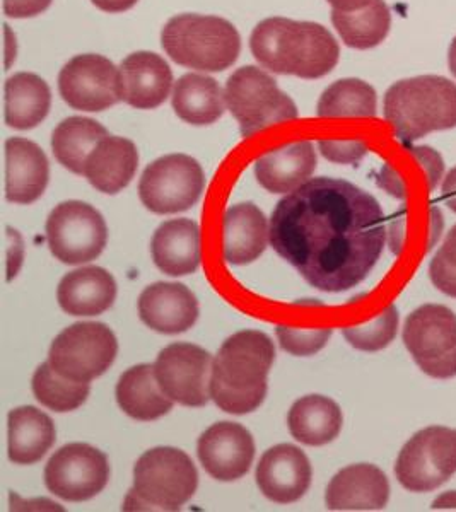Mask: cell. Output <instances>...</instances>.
I'll return each instance as SVG.
<instances>
[{
  "mask_svg": "<svg viewBox=\"0 0 456 512\" xmlns=\"http://www.w3.org/2000/svg\"><path fill=\"white\" fill-rule=\"evenodd\" d=\"M385 214L349 181L313 178L287 193L270 217V245L311 287L345 292L375 268L386 245Z\"/></svg>",
  "mask_w": 456,
  "mask_h": 512,
  "instance_id": "1",
  "label": "cell"
},
{
  "mask_svg": "<svg viewBox=\"0 0 456 512\" xmlns=\"http://www.w3.org/2000/svg\"><path fill=\"white\" fill-rule=\"evenodd\" d=\"M250 48L264 69L301 79L327 76L340 57L339 43L325 26L287 18H269L257 24Z\"/></svg>",
  "mask_w": 456,
  "mask_h": 512,
  "instance_id": "2",
  "label": "cell"
},
{
  "mask_svg": "<svg viewBox=\"0 0 456 512\" xmlns=\"http://www.w3.org/2000/svg\"><path fill=\"white\" fill-rule=\"evenodd\" d=\"M274 342L255 330L234 333L212 361L211 400L226 414H252L267 396Z\"/></svg>",
  "mask_w": 456,
  "mask_h": 512,
  "instance_id": "3",
  "label": "cell"
},
{
  "mask_svg": "<svg viewBox=\"0 0 456 512\" xmlns=\"http://www.w3.org/2000/svg\"><path fill=\"white\" fill-rule=\"evenodd\" d=\"M385 118L405 144L455 128L456 84L441 76L395 82L385 94Z\"/></svg>",
  "mask_w": 456,
  "mask_h": 512,
  "instance_id": "4",
  "label": "cell"
},
{
  "mask_svg": "<svg viewBox=\"0 0 456 512\" xmlns=\"http://www.w3.org/2000/svg\"><path fill=\"white\" fill-rule=\"evenodd\" d=\"M164 52L178 65L202 72H223L238 60L241 38L233 24L217 16L180 14L161 33Z\"/></svg>",
  "mask_w": 456,
  "mask_h": 512,
  "instance_id": "5",
  "label": "cell"
},
{
  "mask_svg": "<svg viewBox=\"0 0 456 512\" xmlns=\"http://www.w3.org/2000/svg\"><path fill=\"white\" fill-rule=\"evenodd\" d=\"M199 487V473L187 453L176 448H154L134 466V487L123 511H180Z\"/></svg>",
  "mask_w": 456,
  "mask_h": 512,
  "instance_id": "6",
  "label": "cell"
},
{
  "mask_svg": "<svg viewBox=\"0 0 456 512\" xmlns=\"http://www.w3.org/2000/svg\"><path fill=\"white\" fill-rule=\"evenodd\" d=\"M224 96L243 137L298 118L293 99L279 89L274 77L255 65L241 67L229 76Z\"/></svg>",
  "mask_w": 456,
  "mask_h": 512,
  "instance_id": "7",
  "label": "cell"
},
{
  "mask_svg": "<svg viewBox=\"0 0 456 512\" xmlns=\"http://www.w3.org/2000/svg\"><path fill=\"white\" fill-rule=\"evenodd\" d=\"M115 333L103 323H76L59 333L50 347L48 364L62 378L91 383L117 359Z\"/></svg>",
  "mask_w": 456,
  "mask_h": 512,
  "instance_id": "8",
  "label": "cell"
},
{
  "mask_svg": "<svg viewBox=\"0 0 456 512\" xmlns=\"http://www.w3.org/2000/svg\"><path fill=\"white\" fill-rule=\"evenodd\" d=\"M456 473V429L433 425L410 437L398 454L395 475L409 492H433Z\"/></svg>",
  "mask_w": 456,
  "mask_h": 512,
  "instance_id": "9",
  "label": "cell"
},
{
  "mask_svg": "<svg viewBox=\"0 0 456 512\" xmlns=\"http://www.w3.org/2000/svg\"><path fill=\"white\" fill-rule=\"evenodd\" d=\"M404 344L429 378L456 376V315L441 304H424L405 320Z\"/></svg>",
  "mask_w": 456,
  "mask_h": 512,
  "instance_id": "10",
  "label": "cell"
},
{
  "mask_svg": "<svg viewBox=\"0 0 456 512\" xmlns=\"http://www.w3.org/2000/svg\"><path fill=\"white\" fill-rule=\"evenodd\" d=\"M205 188L204 169L187 154H170L147 166L139 181V197L154 214L192 209Z\"/></svg>",
  "mask_w": 456,
  "mask_h": 512,
  "instance_id": "11",
  "label": "cell"
},
{
  "mask_svg": "<svg viewBox=\"0 0 456 512\" xmlns=\"http://www.w3.org/2000/svg\"><path fill=\"white\" fill-rule=\"evenodd\" d=\"M47 243L52 255L65 265L93 262L108 243V226L98 210L69 200L57 205L47 219Z\"/></svg>",
  "mask_w": 456,
  "mask_h": 512,
  "instance_id": "12",
  "label": "cell"
},
{
  "mask_svg": "<svg viewBox=\"0 0 456 512\" xmlns=\"http://www.w3.org/2000/svg\"><path fill=\"white\" fill-rule=\"evenodd\" d=\"M108 480L110 463L106 454L89 444H65L45 466L48 492L64 501H89L105 490Z\"/></svg>",
  "mask_w": 456,
  "mask_h": 512,
  "instance_id": "13",
  "label": "cell"
},
{
  "mask_svg": "<svg viewBox=\"0 0 456 512\" xmlns=\"http://www.w3.org/2000/svg\"><path fill=\"white\" fill-rule=\"evenodd\" d=\"M154 374L164 395L183 407H205L211 400L212 357L199 345L164 347L154 362Z\"/></svg>",
  "mask_w": 456,
  "mask_h": 512,
  "instance_id": "14",
  "label": "cell"
},
{
  "mask_svg": "<svg viewBox=\"0 0 456 512\" xmlns=\"http://www.w3.org/2000/svg\"><path fill=\"white\" fill-rule=\"evenodd\" d=\"M59 91L74 110H108L122 101L120 69L101 55H77L60 70Z\"/></svg>",
  "mask_w": 456,
  "mask_h": 512,
  "instance_id": "15",
  "label": "cell"
},
{
  "mask_svg": "<svg viewBox=\"0 0 456 512\" xmlns=\"http://www.w3.org/2000/svg\"><path fill=\"white\" fill-rule=\"evenodd\" d=\"M200 465L219 482H234L245 477L255 458V441L243 425L219 422L199 437Z\"/></svg>",
  "mask_w": 456,
  "mask_h": 512,
  "instance_id": "16",
  "label": "cell"
},
{
  "mask_svg": "<svg viewBox=\"0 0 456 512\" xmlns=\"http://www.w3.org/2000/svg\"><path fill=\"white\" fill-rule=\"evenodd\" d=\"M310 460L293 444H277L265 451L257 465L260 492L277 504H293L303 497L311 485Z\"/></svg>",
  "mask_w": 456,
  "mask_h": 512,
  "instance_id": "17",
  "label": "cell"
},
{
  "mask_svg": "<svg viewBox=\"0 0 456 512\" xmlns=\"http://www.w3.org/2000/svg\"><path fill=\"white\" fill-rule=\"evenodd\" d=\"M142 323L163 335H178L199 320V301L187 286L175 282H158L146 287L139 297Z\"/></svg>",
  "mask_w": 456,
  "mask_h": 512,
  "instance_id": "18",
  "label": "cell"
},
{
  "mask_svg": "<svg viewBox=\"0 0 456 512\" xmlns=\"http://www.w3.org/2000/svg\"><path fill=\"white\" fill-rule=\"evenodd\" d=\"M390 499V482L368 463L340 470L328 483L325 502L330 511H380Z\"/></svg>",
  "mask_w": 456,
  "mask_h": 512,
  "instance_id": "19",
  "label": "cell"
},
{
  "mask_svg": "<svg viewBox=\"0 0 456 512\" xmlns=\"http://www.w3.org/2000/svg\"><path fill=\"white\" fill-rule=\"evenodd\" d=\"M122 101L137 110H154L170 96L173 72L151 52H135L120 65Z\"/></svg>",
  "mask_w": 456,
  "mask_h": 512,
  "instance_id": "20",
  "label": "cell"
},
{
  "mask_svg": "<svg viewBox=\"0 0 456 512\" xmlns=\"http://www.w3.org/2000/svg\"><path fill=\"white\" fill-rule=\"evenodd\" d=\"M50 164L35 142L12 137L6 142V198L11 204L30 205L47 190Z\"/></svg>",
  "mask_w": 456,
  "mask_h": 512,
  "instance_id": "21",
  "label": "cell"
},
{
  "mask_svg": "<svg viewBox=\"0 0 456 512\" xmlns=\"http://www.w3.org/2000/svg\"><path fill=\"white\" fill-rule=\"evenodd\" d=\"M224 260L229 265H248L264 255L270 226L264 212L252 202L229 207L224 214Z\"/></svg>",
  "mask_w": 456,
  "mask_h": 512,
  "instance_id": "22",
  "label": "cell"
},
{
  "mask_svg": "<svg viewBox=\"0 0 456 512\" xmlns=\"http://www.w3.org/2000/svg\"><path fill=\"white\" fill-rule=\"evenodd\" d=\"M117 282L101 267H82L60 280L57 301L71 316H98L112 308Z\"/></svg>",
  "mask_w": 456,
  "mask_h": 512,
  "instance_id": "23",
  "label": "cell"
},
{
  "mask_svg": "<svg viewBox=\"0 0 456 512\" xmlns=\"http://www.w3.org/2000/svg\"><path fill=\"white\" fill-rule=\"evenodd\" d=\"M139 168V151L125 137L108 135L94 147L84 166V176L98 192L117 195L134 180Z\"/></svg>",
  "mask_w": 456,
  "mask_h": 512,
  "instance_id": "24",
  "label": "cell"
},
{
  "mask_svg": "<svg viewBox=\"0 0 456 512\" xmlns=\"http://www.w3.org/2000/svg\"><path fill=\"white\" fill-rule=\"evenodd\" d=\"M315 169V147L303 140L265 152L255 163V176L267 192L287 195L310 180Z\"/></svg>",
  "mask_w": 456,
  "mask_h": 512,
  "instance_id": "25",
  "label": "cell"
},
{
  "mask_svg": "<svg viewBox=\"0 0 456 512\" xmlns=\"http://www.w3.org/2000/svg\"><path fill=\"white\" fill-rule=\"evenodd\" d=\"M154 265L171 277L197 272L200 265V229L192 219H173L156 229L151 243Z\"/></svg>",
  "mask_w": 456,
  "mask_h": 512,
  "instance_id": "26",
  "label": "cell"
},
{
  "mask_svg": "<svg viewBox=\"0 0 456 512\" xmlns=\"http://www.w3.org/2000/svg\"><path fill=\"white\" fill-rule=\"evenodd\" d=\"M57 439L55 424L35 407H19L7 417V451L14 465H35Z\"/></svg>",
  "mask_w": 456,
  "mask_h": 512,
  "instance_id": "27",
  "label": "cell"
},
{
  "mask_svg": "<svg viewBox=\"0 0 456 512\" xmlns=\"http://www.w3.org/2000/svg\"><path fill=\"white\" fill-rule=\"evenodd\" d=\"M291 436L306 446H325L339 437L344 415L328 396L308 395L294 402L287 415Z\"/></svg>",
  "mask_w": 456,
  "mask_h": 512,
  "instance_id": "28",
  "label": "cell"
},
{
  "mask_svg": "<svg viewBox=\"0 0 456 512\" xmlns=\"http://www.w3.org/2000/svg\"><path fill=\"white\" fill-rule=\"evenodd\" d=\"M117 402L123 414L141 422H151L170 414L175 403L164 395L154 374V366L149 364L130 367L120 376Z\"/></svg>",
  "mask_w": 456,
  "mask_h": 512,
  "instance_id": "29",
  "label": "cell"
},
{
  "mask_svg": "<svg viewBox=\"0 0 456 512\" xmlns=\"http://www.w3.org/2000/svg\"><path fill=\"white\" fill-rule=\"evenodd\" d=\"M226 96L216 79L202 74L180 77L173 89V110L183 122L205 127L223 117Z\"/></svg>",
  "mask_w": 456,
  "mask_h": 512,
  "instance_id": "30",
  "label": "cell"
},
{
  "mask_svg": "<svg viewBox=\"0 0 456 512\" xmlns=\"http://www.w3.org/2000/svg\"><path fill=\"white\" fill-rule=\"evenodd\" d=\"M6 123L16 130H30L47 118L52 93L47 82L30 72H19L6 81Z\"/></svg>",
  "mask_w": 456,
  "mask_h": 512,
  "instance_id": "31",
  "label": "cell"
},
{
  "mask_svg": "<svg viewBox=\"0 0 456 512\" xmlns=\"http://www.w3.org/2000/svg\"><path fill=\"white\" fill-rule=\"evenodd\" d=\"M105 137H108V130L101 123L91 118H67L53 130V156L74 175H84L86 159Z\"/></svg>",
  "mask_w": 456,
  "mask_h": 512,
  "instance_id": "32",
  "label": "cell"
},
{
  "mask_svg": "<svg viewBox=\"0 0 456 512\" xmlns=\"http://www.w3.org/2000/svg\"><path fill=\"white\" fill-rule=\"evenodd\" d=\"M332 23L349 48L369 50L385 41L392 26V14L385 0H373L368 7L354 12H332Z\"/></svg>",
  "mask_w": 456,
  "mask_h": 512,
  "instance_id": "33",
  "label": "cell"
},
{
  "mask_svg": "<svg viewBox=\"0 0 456 512\" xmlns=\"http://www.w3.org/2000/svg\"><path fill=\"white\" fill-rule=\"evenodd\" d=\"M376 106V91L368 82L340 79L323 91L316 113L320 118H373Z\"/></svg>",
  "mask_w": 456,
  "mask_h": 512,
  "instance_id": "34",
  "label": "cell"
},
{
  "mask_svg": "<svg viewBox=\"0 0 456 512\" xmlns=\"http://www.w3.org/2000/svg\"><path fill=\"white\" fill-rule=\"evenodd\" d=\"M33 395L43 407L50 408L53 412L65 414L82 407L88 400L89 383H76L71 379H65L53 371L52 366L45 362L36 369L31 381Z\"/></svg>",
  "mask_w": 456,
  "mask_h": 512,
  "instance_id": "35",
  "label": "cell"
},
{
  "mask_svg": "<svg viewBox=\"0 0 456 512\" xmlns=\"http://www.w3.org/2000/svg\"><path fill=\"white\" fill-rule=\"evenodd\" d=\"M398 332V309L390 304L375 320L364 325L345 326L342 335L357 350L378 352L392 344Z\"/></svg>",
  "mask_w": 456,
  "mask_h": 512,
  "instance_id": "36",
  "label": "cell"
},
{
  "mask_svg": "<svg viewBox=\"0 0 456 512\" xmlns=\"http://www.w3.org/2000/svg\"><path fill=\"white\" fill-rule=\"evenodd\" d=\"M334 330L332 328H293V326H277L275 335L282 350L296 357H310L320 352L328 344Z\"/></svg>",
  "mask_w": 456,
  "mask_h": 512,
  "instance_id": "37",
  "label": "cell"
},
{
  "mask_svg": "<svg viewBox=\"0 0 456 512\" xmlns=\"http://www.w3.org/2000/svg\"><path fill=\"white\" fill-rule=\"evenodd\" d=\"M318 147L323 158L337 164H356L368 154V144L361 139H322Z\"/></svg>",
  "mask_w": 456,
  "mask_h": 512,
  "instance_id": "38",
  "label": "cell"
},
{
  "mask_svg": "<svg viewBox=\"0 0 456 512\" xmlns=\"http://www.w3.org/2000/svg\"><path fill=\"white\" fill-rule=\"evenodd\" d=\"M429 279L438 291L456 299V268L436 253L429 263Z\"/></svg>",
  "mask_w": 456,
  "mask_h": 512,
  "instance_id": "39",
  "label": "cell"
},
{
  "mask_svg": "<svg viewBox=\"0 0 456 512\" xmlns=\"http://www.w3.org/2000/svg\"><path fill=\"white\" fill-rule=\"evenodd\" d=\"M410 154L422 164V168L426 171L429 190H434L443 178V171H445L443 158L431 147H412Z\"/></svg>",
  "mask_w": 456,
  "mask_h": 512,
  "instance_id": "40",
  "label": "cell"
},
{
  "mask_svg": "<svg viewBox=\"0 0 456 512\" xmlns=\"http://www.w3.org/2000/svg\"><path fill=\"white\" fill-rule=\"evenodd\" d=\"M53 0H4V14L7 18H35L52 6Z\"/></svg>",
  "mask_w": 456,
  "mask_h": 512,
  "instance_id": "41",
  "label": "cell"
},
{
  "mask_svg": "<svg viewBox=\"0 0 456 512\" xmlns=\"http://www.w3.org/2000/svg\"><path fill=\"white\" fill-rule=\"evenodd\" d=\"M24 243L18 231L7 227V280H12L18 275L19 268L23 265Z\"/></svg>",
  "mask_w": 456,
  "mask_h": 512,
  "instance_id": "42",
  "label": "cell"
},
{
  "mask_svg": "<svg viewBox=\"0 0 456 512\" xmlns=\"http://www.w3.org/2000/svg\"><path fill=\"white\" fill-rule=\"evenodd\" d=\"M381 187L386 188L388 192L393 193L395 197H405V187L402 180L398 178L397 173L390 166H385L383 175H381Z\"/></svg>",
  "mask_w": 456,
  "mask_h": 512,
  "instance_id": "43",
  "label": "cell"
},
{
  "mask_svg": "<svg viewBox=\"0 0 456 512\" xmlns=\"http://www.w3.org/2000/svg\"><path fill=\"white\" fill-rule=\"evenodd\" d=\"M100 11L118 14L132 9L139 0H91Z\"/></svg>",
  "mask_w": 456,
  "mask_h": 512,
  "instance_id": "44",
  "label": "cell"
},
{
  "mask_svg": "<svg viewBox=\"0 0 456 512\" xmlns=\"http://www.w3.org/2000/svg\"><path fill=\"white\" fill-rule=\"evenodd\" d=\"M438 255L456 268V224L451 227L450 233L446 236L445 243L439 248Z\"/></svg>",
  "mask_w": 456,
  "mask_h": 512,
  "instance_id": "45",
  "label": "cell"
},
{
  "mask_svg": "<svg viewBox=\"0 0 456 512\" xmlns=\"http://www.w3.org/2000/svg\"><path fill=\"white\" fill-rule=\"evenodd\" d=\"M441 193H443L446 205L456 214V168L451 169L450 173L446 175Z\"/></svg>",
  "mask_w": 456,
  "mask_h": 512,
  "instance_id": "46",
  "label": "cell"
},
{
  "mask_svg": "<svg viewBox=\"0 0 456 512\" xmlns=\"http://www.w3.org/2000/svg\"><path fill=\"white\" fill-rule=\"evenodd\" d=\"M373 0H328V4L334 7L335 11L354 12L361 11L368 7Z\"/></svg>",
  "mask_w": 456,
  "mask_h": 512,
  "instance_id": "47",
  "label": "cell"
},
{
  "mask_svg": "<svg viewBox=\"0 0 456 512\" xmlns=\"http://www.w3.org/2000/svg\"><path fill=\"white\" fill-rule=\"evenodd\" d=\"M433 509H456V492H446L439 495L433 502Z\"/></svg>",
  "mask_w": 456,
  "mask_h": 512,
  "instance_id": "48",
  "label": "cell"
},
{
  "mask_svg": "<svg viewBox=\"0 0 456 512\" xmlns=\"http://www.w3.org/2000/svg\"><path fill=\"white\" fill-rule=\"evenodd\" d=\"M6 28V36H7V60H6V70L11 67L12 60L16 59V36L12 35L11 30H9V26H4Z\"/></svg>",
  "mask_w": 456,
  "mask_h": 512,
  "instance_id": "49",
  "label": "cell"
},
{
  "mask_svg": "<svg viewBox=\"0 0 456 512\" xmlns=\"http://www.w3.org/2000/svg\"><path fill=\"white\" fill-rule=\"evenodd\" d=\"M448 65H450L451 74L456 79V36L455 40L451 41L450 52H448Z\"/></svg>",
  "mask_w": 456,
  "mask_h": 512,
  "instance_id": "50",
  "label": "cell"
}]
</instances>
